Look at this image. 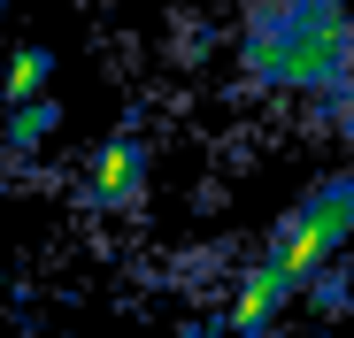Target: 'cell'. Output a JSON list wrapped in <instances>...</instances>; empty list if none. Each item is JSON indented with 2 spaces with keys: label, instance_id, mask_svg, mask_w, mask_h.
Listing matches in <instances>:
<instances>
[{
  "label": "cell",
  "instance_id": "cell-1",
  "mask_svg": "<svg viewBox=\"0 0 354 338\" xmlns=\"http://www.w3.org/2000/svg\"><path fill=\"white\" fill-rule=\"evenodd\" d=\"M231 70L254 92L324 100L354 85V8L346 0H247L231 23Z\"/></svg>",
  "mask_w": 354,
  "mask_h": 338
},
{
  "label": "cell",
  "instance_id": "cell-2",
  "mask_svg": "<svg viewBox=\"0 0 354 338\" xmlns=\"http://www.w3.org/2000/svg\"><path fill=\"white\" fill-rule=\"evenodd\" d=\"M346 246H354V169L316 177L301 200L270 223V239H262V254H277L292 277H301V285H308L316 269L346 261Z\"/></svg>",
  "mask_w": 354,
  "mask_h": 338
},
{
  "label": "cell",
  "instance_id": "cell-3",
  "mask_svg": "<svg viewBox=\"0 0 354 338\" xmlns=\"http://www.w3.org/2000/svg\"><path fill=\"white\" fill-rule=\"evenodd\" d=\"M85 200L93 208H139L147 200V139L139 131L100 139V154L85 161Z\"/></svg>",
  "mask_w": 354,
  "mask_h": 338
},
{
  "label": "cell",
  "instance_id": "cell-4",
  "mask_svg": "<svg viewBox=\"0 0 354 338\" xmlns=\"http://www.w3.org/2000/svg\"><path fill=\"white\" fill-rule=\"evenodd\" d=\"M54 131H62V100H54V92L8 100V116H0V146H8V154H46Z\"/></svg>",
  "mask_w": 354,
  "mask_h": 338
},
{
  "label": "cell",
  "instance_id": "cell-5",
  "mask_svg": "<svg viewBox=\"0 0 354 338\" xmlns=\"http://www.w3.org/2000/svg\"><path fill=\"white\" fill-rule=\"evenodd\" d=\"M301 308H308L316 323H346V315H354V261L316 269V277H308V292H301Z\"/></svg>",
  "mask_w": 354,
  "mask_h": 338
},
{
  "label": "cell",
  "instance_id": "cell-6",
  "mask_svg": "<svg viewBox=\"0 0 354 338\" xmlns=\"http://www.w3.org/2000/svg\"><path fill=\"white\" fill-rule=\"evenodd\" d=\"M46 77H54V54H46V46H16L8 70H0V100H39Z\"/></svg>",
  "mask_w": 354,
  "mask_h": 338
},
{
  "label": "cell",
  "instance_id": "cell-7",
  "mask_svg": "<svg viewBox=\"0 0 354 338\" xmlns=\"http://www.w3.org/2000/svg\"><path fill=\"white\" fill-rule=\"evenodd\" d=\"M308 123H316L324 139H354V85H346V92H324V100H308Z\"/></svg>",
  "mask_w": 354,
  "mask_h": 338
}]
</instances>
